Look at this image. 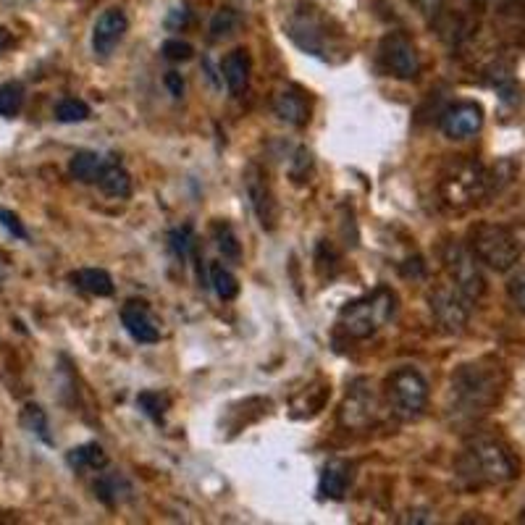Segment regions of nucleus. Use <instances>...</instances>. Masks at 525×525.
<instances>
[{"label":"nucleus","mask_w":525,"mask_h":525,"mask_svg":"<svg viewBox=\"0 0 525 525\" xmlns=\"http://www.w3.org/2000/svg\"><path fill=\"white\" fill-rule=\"evenodd\" d=\"M413 6L418 8L420 14L426 16L428 21H434L444 8V0H413Z\"/></svg>","instance_id":"f704fd0d"},{"label":"nucleus","mask_w":525,"mask_h":525,"mask_svg":"<svg viewBox=\"0 0 525 525\" xmlns=\"http://www.w3.org/2000/svg\"><path fill=\"white\" fill-rule=\"evenodd\" d=\"M210 284H213L216 294L224 302L234 300L239 294V279L224 266V263H213V266H210Z\"/></svg>","instance_id":"393cba45"},{"label":"nucleus","mask_w":525,"mask_h":525,"mask_svg":"<svg viewBox=\"0 0 525 525\" xmlns=\"http://www.w3.org/2000/svg\"><path fill=\"white\" fill-rule=\"evenodd\" d=\"M24 84L21 82H6L0 84V116L3 119H16L24 108Z\"/></svg>","instance_id":"b1692460"},{"label":"nucleus","mask_w":525,"mask_h":525,"mask_svg":"<svg viewBox=\"0 0 525 525\" xmlns=\"http://www.w3.org/2000/svg\"><path fill=\"white\" fill-rule=\"evenodd\" d=\"M468 250L478 258V263L489 266L491 271H510L520 260V242L507 226L476 224L468 234Z\"/></svg>","instance_id":"39448f33"},{"label":"nucleus","mask_w":525,"mask_h":525,"mask_svg":"<svg viewBox=\"0 0 525 525\" xmlns=\"http://www.w3.org/2000/svg\"><path fill=\"white\" fill-rule=\"evenodd\" d=\"M399 297L392 287H376L360 300L347 302L339 313V326L352 339H371L373 334L394 321Z\"/></svg>","instance_id":"f03ea898"},{"label":"nucleus","mask_w":525,"mask_h":525,"mask_svg":"<svg viewBox=\"0 0 525 525\" xmlns=\"http://www.w3.org/2000/svg\"><path fill=\"white\" fill-rule=\"evenodd\" d=\"M378 415H381V402L373 392L371 381L357 378L355 384L350 386L347 397L342 399V405H339V426L360 434V431L376 426Z\"/></svg>","instance_id":"6e6552de"},{"label":"nucleus","mask_w":525,"mask_h":525,"mask_svg":"<svg viewBox=\"0 0 525 525\" xmlns=\"http://www.w3.org/2000/svg\"><path fill=\"white\" fill-rule=\"evenodd\" d=\"M213 239H216L218 250L224 252V258H229V260L242 258V247H239V239L229 224L218 221V224L213 226Z\"/></svg>","instance_id":"cd10ccee"},{"label":"nucleus","mask_w":525,"mask_h":525,"mask_svg":"<svg viewBox=\"0 0 525 525\" xmlns=\"http://www.w3.org/2000/svg\"><path fill=\"white\" fill-rule=\"evenodd\" d=\"M428 308H431L436 323L447 334H462V331L468 329L473 302L455 284H436L428 292Z\"/></svg>","instance_id":"1a4fd4ad"},{"label":"nucleus","mask_w":525,"mask_h":525,"mask_svg":"<svg viewBox=\"0 0 525 525\" xmlns=\"http://www.w3.org/2000/svg\"><path fill=\"white\" fill-rule=\"evenodd\" d=\"M163 82H166L168 92H171L174 98H184V79H182V74H179V71H168Z\"/></svg>","instance_id":"c9c22d12"},{"label":"nucleus","mask_w":525,"mask_h":525,"mask_svg":"<svg viewBox=\"0 0 525 525\" xmlns=\"http://www.w3.org/2000/svg\"><path fill=\"white\" fill-rule=\"evenodd\" d=\"M378 56L384 69L397 79H415L420 71V56L415 42L405 32H389L378 45Z\"/></svg>","instance_id":"9d476101"},{"label":"nucleus","mask_w":525,"mask_h":525,"mask_svg":"<svg viewBox=\"0 0 525 525\" xmlns=\"http://www.w3.org/2000/svg\"><path fill=\"white\" fill-rule=\"evenodd\" d=\"M168 245H171V252H174L179 260L192 258V252L197 250V239H195V231H192V226L187 224V226H179V229L171 231V234H168Z\"/></svg>","instance_id":"a878e982"},{"label":"nucleus","mask_w":525,"mask_h":525,"mask_svg":"<svg viewBox=\"0 0 525 525\" xmlns=\"http://www.w3.org/2000/svg\"><path fill=\"white\" fill-rule=\"evenodd\" d=\"M161 53L168 58V61H189V58L195 56V48H192L189 42L176 40V37H174V40L163 42Z\"/></svg>","instance_id":"2f4dec72"},{"label":"nucleus","mask_w":525,"mask_h":525,"mask_svg":"<svg viewBox=\"0 0 525 525\" xmlns=\"http://www.w3.org/2000/svg\"><path fill=\"white\" fill-rule=\"evenodd\" d=\"M502 394L499 365L468 363L460 365L452 376V397L460 410L468 413H486Z\"/></svg>","instance_id":"20e7f679"},{"label":"nucleus","mask_w":525,"mask_h":525,"mask_svg":"<svg viewBox=\"0 0 525 525\" xmlns=\"http://www.w3.org/2000/svg\"><path fill=\"white\" fill-rule=\"evenodd\" d=\"M129 32V19L121 8H108L98 16L95 27H92V50L98 56H111L116 45L124 40V35Z\"/></svg>","instance_id":"ddd939ff"},{"label":"nucleus","mask_w":525,"mask_h":525,"mask_svg":"<svg viewBox=\"0 0 525 525\" xmlns=\"http://www.w3.org/2000/svg\"><path fill=\"white\" fill-rule=\"evenodd\" d=\"M121 323L129 331L134 342L140 344H155L161 342V326L155 321L153 310L147 308L145 300H129L121 308Z\"/></svg>","instance_id":"4468645a"},{"label":"nucleus","mask_w":525,"mask_h":525,"mask_svg":"<svg viewBox=\"0 0 525 525\" xmlns=\"http://www.w3.org/2000/svg\"><path fill=\"white\" fill-rule=\"evenodd\" d=\"M441 263H444V271L449 276V284H455L470 302L481 300L483 292H486V279H483L481 263L468 250V245L447 242L444 252H441Z\"/></svg>","instance_id":"0eeeda50"},{"label":"nucleus","mask_w":525,"mask_h":525,"mask_svg":"<svg viewBox=\"0 0 525 525\" xmlns=\"http://www.w3.org/2000/svg\"><path fill=\"white\" fill-rule=\"evenodd\" d=\"M489 189V174L473 158L455 155L447 166L441 168L439 176V197L441 203L452 210H465L476 205Z\"/></svg>","instance_id":"7ed1b4c3"},{"label":"nucleus","mask_w":525,"mask_h":525,"mask_svg":"<svg viewBox=\"0 0 525 525\" xmlns=\"http://www.w3.org/2000/svg\"><path fill=\"white\" fill-rule=\"evenodd\" d=\"M56 119L61 124H79L90 119V105L79 98H66L56 105Z\"/></svg>","instance_id":"c85d7f7f"},{"label":"nucleus","mask_w":525,"mask_h":525,"mask_svg":"<svg viewBox=\"0 0 525 525\" xmlns=\"http://www.w3.org/2000/svg\"><path fill=\"white\" fill-rule=\"evenodd\" d=\"M66 462H69L74 470H84V468L103 470L105 465H108V455H105L100 444L90 441V444H82V447L71 449L69 455H66Z\"/></svg>","instance_id":"4be33fe9"},{"label":"nucleus","mask_w":525,"mask_h":525,"mask_svg":"<svg viewBox=\"0 0 525 525\" xmlns=\"http://www.w3.org/2000/svg\"><path fill=\"white\" fill-rule=\"evenodd\" d=\"M95 497L105 504V507H119L121 502L132 499V483L124 476H103L95 483Z\"/></svg>","instance_id":"aec40b11"},{"label":"nucleus","mask_w":525,"mask_h":525,"mask_svg":"<svg viewBox=\"0 0 525 525\" xmlns=\"http://www.w3.org/2000/svg\"><path fill=\"white\" fill-rule=\"evenodd\" d=\"M71 281H74V287L87 294H95V297H111L113 289H116L111 273L103 271V268H79V271L71 273Z\"/></svg>","instance_id":"6ab92c4d"},{"label":"nucleus","mask_w":525,"mask_h":525,"mask_svg":"<svg viewBox=\"0 0 525 525\" xmlns=\"http://www.w3.org/2000/svg\"><path fill=\"white\" fill-rule=\"evenodd\" d=\"M428 397H431L428 381L423 378V373L415 371V368H397L392 376L386 378V407H389V413H392L394 418L405 420V423L418 420L420 415L426 413Z\"/></svg>","instance_id":"423d86ee"},{"label":"nucleus","mask_w":525,"mask_h":525,"mask_svg":"<svg viewBox=\"0 0 525 525\" xmlns=\"http://www.w3.org/2000/svg\"><path fill=\"white\" fill-rule=\"evenodd\" d=\"M8 40H11V35H8V29L0 27V48H6Z\"/></svg>","instance_id":"e433bc0d"},{"label":"nucleus","mask_w":525,"mask_h":525,"mask_svg":"<svg viewBox=\"0 0 525 525\" xmlns=\"http://www.w3.org/2000/svg\"><path fill=\"white\" fill-rule=\"evenodd\" d=\"M310 168H313V153H310L308 147H297V153H294L292 163H289V176H292L294 182H305Z\"/></svg>","instance_id":"7c9ffc66"},{"label":"nucleus","mask_w":525,"mask_h":525,"mask_svg":"<svg viewBox=\"0 0 525 525\" xmlns=\"http://www.w3.org/2000/svg\"><path fill=\"white\" fill-rule=\"evenodd\" d=\"M250 71L252 61L245 48L231 50V53H226L224 61H221V74H224L226 87H229V92L234 98H239V95L250 87Z\"/></svg>","instance_id":"f3484780"},{"label":"nucleus","mask_w":525,"mask_h":525,"mask_svg":"<svg viewBox=\"0 0 525 525\" xmlns=\"http://www.w3.org/2000/svg\"><path fill=\"white\" fill-rule=\"evenodd\" d=\"M21 426L27 428L29 434H35L40 441H45V444H53L48 415H45V410H42L40 405H35V402H29V405H24V410H21Z\"/></svg>","instance_id":"5701e85b"},{"label":"nucleus","mask_w":525,"mask_h":525,"mask_svg":"<svg viewBox=\"0 0 525 525\" xmlns=\"http://www.w3.org/2000/svg\"><path fill=\"white\" fill-rule=\"evenodd\" d=\"M473 3H483V6H489V3H499V0H473Z\"/></svg>","instance_id":"4c0bfd02"},{"label":"nucleus","mask_w":525,"mask_h":525,"mask_svg":"<svg viewBox=\"0 0 525 525\" xmlns=\"http://www.w3.org/2000/svg\"><path fill=\"white\" fill-rule=\"evenodd\" d=\"M273 113L289 126H305L310 121V103L297 87H287L273 95Z\"/></svg>","instance_id":"dca6fc26"},{"label":"nucleus","mask_w":525,"mask_h":525,"mask_svg":"<svg viewBox=\"0 0 525 525\" xmlns=\"http://www.w3.org/2000/svg\"><path fill=\"white\" fill-rule=\"evenodd\" d=\"M0 226H3L11 237L27 239V229H24V224H21V218L16 216L14 210L3 208V205H0Z\"/></svg>","instance_id":"473e14b6"},{"label":"nucleus","mask_w":525,"mask_h":525,"mask_svg":"<svg viewBox=\"0 0 525 525\" xmlns=\"http://www.w3.org/2000/svg\"><path fill=\"white\" fill-rule=\"evenodd\" d=\"M457 470L468 483H510L518 478V460L502 441L491 436H476L462 449Z\"/></svg>","instance_id":"f257e3e1"},{"label":"nucleus","mask_w":525,"mask_h":525,"mask_svg":"<svg viewBox=\"0 0 525 525\" xmlns=\"http://www.w3.org/2000/svg\"><path fill=\"white\" fill-rule=\"evenodd\" d=\"M105 161L100 158L98 153H92V150H82L69 161V171L71 176L82 184H95L98 182L100 171H103Z\"/></svg>","instance_id":"412c9836"},{"label":"nucleus","mask_w":525,"mask_h":525,"mask_svg":"<svg viewBox=\"0 0 525 525\" xmlns=\"http://www.w3.org/2000/svg\"><path fill=\"white\" fill-rule=\"evenodd\" d=\"M95 184L103 189L105 195L116 197V200H126V197L132 195V176L119 163H105Z\"/></svg>","instance_id":"a211bd4d"},{"label":"nucleus","mask_w":525,"mask_h":525,"mask_svg":"<svg viewBox=\"0 0 525 525\" xmlns=\"http://www.w3.org/2000/svg\"><path fill=\"white\" fill-rule=\"evenodd\" d=\"M507 292H510V300L525 313V271H520L518 276H512L510 284H507Z\"/></svg>","instance_id":"72a5a7b5"},{"label":"nucleus","mask_w":525,"mask_h":525,"mask_svg":"<svg viewBox=\"0 0 525 525\" xmlns=\"http://www.w3.org/2000/svg\"><path fill=\"white\" fill-rule=\"evenodd\" d=\"M481 129L483 108L478 103H473V100L455 103L441 116V132L447 134L449 140H468V137H476Z\"/></svg>","instance_id":"f8f14e48"},{"label":"nucleus","mask_w":525,"mask_h":525,"mask_svg":"<svg viewBox=\"0 0 525 525\" xmlns=\"http://www.w3.org/2000/svg\"><path fill=\"white\" fill-rule=\"evenodd\" d=\"M352 481H355V462L342 460V457H334L323 465L321 481H318V494L323 499H344V494L350 491Z\"/></svg>","instance_id":"2eb2a0df"},{"label":"nucleus","mask_w":525,"mask_h":525,"mask_svg":"<svg viewBox=\"0 0 525 525\" xmlns=\"http://www.w3.org/2000/svg\"><path fill=\"white\" fill-rule=\"evenodd\" d=\"M137 407H140L147 418H153L155 423H163V415L168 410V397L161 392H142L137 397Z\"/></svg>","instance_id":"c756f323"},{"label":"nucleus","mask_w":525,"mask_h":525,"mask_svg":"<svg viewBox=\"0 0 525 525\" xmlns=\"http://www.w3.org/2000/svg\"><path fill=\"white\" fill-rule=\"evenodd\" d=\"M245 189L260 226L266 231L276 229V226H279L281 210H279V203H276V195H273L271 184H268L266 171H263L258 163H250V166L245 168Z\"/></svg>","instance_id":"9b49d317"},{"label":"nucleus","mask_w":525,"mask_h":525,"mask_svg":"<svg viewBox=\"0 0 525 525\" xmlns=\"http://www.w3.org/2000/svg\"><path fill=\"white\" fill-rule=\"evenodd\" d=\"M239 29V14L234 8H221L216 11L213 21H210V37L213 40H226V37L237 35Z\"/></svg>","instance_id":"bb28decb"}]
</instances>
